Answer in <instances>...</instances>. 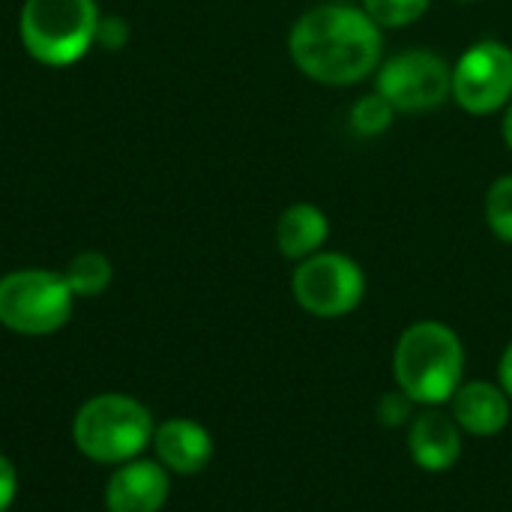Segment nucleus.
<instances>
[{"instance_id":"nucleus-1","label":"nucleus","mask_w":512,"mask_h":512,"mask_svg":"<svg viewBox=\"0 0 512 512\" xmlns=\"http://www.w3.org/2000/svg\"><path fill=\"white\" fill-rule=\"evenodd\" d=\"M381 30L384 27L354 3H321L294 21L288 54L309 81L351 87L378 72L384 60Z\"/></svg>"},{"instance_id":"nucleus-2","label":"nucleus","mask_w":512,"mask_h":512,"mask_svg":"<svg viewBox=\"0 0 512 512\" xmlns=\"http://www.w3.org/2000/svg\"><path fill=\"white\" fill-rule=\"evenodd\" d=\"M393 375L414 405L438 408L450 402L465 381V345L459 333L444 321L411 324L396 342Z\"/></svg>"},{"instance_id":"nucleus-3","label":"nucleus","mask_w":512,"mask_h":512,"mask_svg":"<svg viewBox=\"0 0 512 512\" xmlns=\"http://www.w3.org/2000/svg\"><path fill=\"white\" fill-rule=\"evenodd\" d=\"M153 417L132 396L105 393L81 405L72 423L75 447L102 465H120L141 456L153 441Z\"/></svg>"},{"instance_id":"nucleus-4","label":"nucleus","mask_w":512,"mask_h":512,"mask_svg":"<svg viewBox=\"0 0 512 512\" xmlns=\"http://www.w3.org/2000/svg\"><path fill=\"white\" fill-rule=\"evenodd\" d=\"M21 42L45 66H69L87 54L99 30L96 0H24Z\"/></svg>"},{"instance_id":"nucleus-5","label":"nucleus","mask_w":512,"mask_h":512,"mask_svg":"<svg viewBox=\"0 0 512 512\" xmlns=\"http://www.w3.org/2000/svg\"><path fill=\"white\" fill-rule=\"evenodd\" d=\"M72 297L63 273L15 270L0 279V324L21 336H48L69 321Z\"/></svg>"},{"instance_id":"nucleus-6","label":"nucleus","mask_w":512,"mask_h":512,"mask_svg":"<svg viewBox=\"0 0 512 512\" xmlns=\"http://www.w3.org/2000/svg\"><path fill=\"white\" fill-rule=\"evenodd\" d=\"M375 90L396 111H435L453 99V66L432 48H405L381 60Z\"/></svg>"},{"instance_id":"nucleus-7","label":"nucleus","mask_w":512,"mask_h":512,"mask_svg":"<svg viewBox=\"0 0 512 512\" xmlns=\"http://www.w3.org/2000/svg\"><path fill=\"white\" fill-rule=\"evenodd\" d=\"M291 294L297 306L315 318H342L363 303L366 273L351 255L321 249L297 264Z\"/></svg>"},{"instance_id":"nucleus-8","label":"nucleus","mask_w":512,"mask_h":512,"mask_svg":"<svg viewBox=\"0 0 512 512\" xmlns=\"http://www.w3.org/2000/svg\"><path fill=\"white\" fill-rule=\"evenodd\" d=\"M512 99V48L501 39L474 42L453 66V102L486 117L507 108Z\"/></svg>"},{"instance_id":"nucleus-9","label":"nucleus","mask_w":512,"mask_h":512,"mask_svg":"<svg viewBox=\"0 0 512 512\" xmlns=\"http://www.w3.org/2000/svg\"><path fill=\"white\" fill-rule=\"evenodd\" d=\"M462 429L453 414L426 408L408 423V453L426 474H444L462 459Z\"/></svg>"},{"instance_id":"nucleus-10","label":"nucleus","mask_w":512,"mask_h":512,"mask_svg":"<svg viewBox=\"0 0 512 512\" xmlns=\"http://www.w3.org/2000/svg\"><path fill=\"white\" fill-rule=\"evenodd\" d=\"M168 489V471L159 462L132 459L111 474L105 507L108 512H159L168 501Z\"/></svg>"},{"instance_id":"nucleus-11","label":"nucleus","mask_w":512,"mask_h":512,"mask_svg":"<svg viewBox=\"0 0 512 512\" xmlns=\"http://www.w3.org/2000/svg\"><path fill=\"white\" fill-rule=\"evenodd\" d=\"M453 420L462 432L474 438H492L510 426L512 399L504 393L501 384L489 381H462V387L450 399Z\"/></svg>"},{"instance_id":"nucleus-12","label":"nucleus","mask_w":512,"mask_h":512,"mask_svg":"<svg viewBox=\"0 0 512 512\" xmlns=\"http://www.w3.org/2000/svg\"><path fill=\"white\" fill-rule=\"evenodd\" d=\"M153 450L165 471L201 474L213 459V438L201 423L174 417L153 432Z\"/></svg>"},{"instance_id":"nucleus-13","label":"nucleus","mask_w":512,"mask_h":512,"mask_svg":"<svg viewBox=\"0 0 512 512\" xmlns=\"http://www.w3.org/2000/svg\"><path fill=\"white\" fill-rule=\"evenodd\" d=\"M276 249L288 258V261H306L309 255L321 252L327 237H330V219L318 204L309 201H297L291 207L282 210V216L276 219Z\"/></svg>"},{"instance_id":"nucleus-14","label":"nucleus","mask_w":512,"mask_h":512,"mask_svg":"<svg viewBox=\"0 0 512 512\" xmlns=\"http://www.w3.org/2000/svg\"><path fill=\"white\" fill-rule=\"evenodd\" d=\"M114 267L102 252H81L69 261L63 279L75 297H96L111 285Z\"/></svg>"},{"instance_id":"nucleus-15","label":"nucleus","mask_w":512,"mask_h":512,"mask_svg":"<svg viewBox=\"0 0 512 512\" xmlns=\"http://www.w3.org/2000/svg\"><path fill=\"white\" fill-rule=\"evenodd\" d=\"M393 114H396V108L375 90V93H369V96H360V99L351 105L348 120H351V129H354L357 135L375 138V135H381V132L390 129Z\"/></svg>"},{"instance_id":"nucleus-16","label":"nucleus","mask_w":512,"mask_h":512,"mask_svg":"<svg viewBox=\"0 0 512 512\" xmlns=\"http://www.w3.org/2000/svg\"><path fill=\"white\" fill-rule=\"evenodd\" d=\"M486 225L489 231L512 246V174L498 177L486 192Z\"/></svg>"},{"instance_id":"nucleus-17","label":"nucleus","mask_w":512,"mask_h":512,"mask_svg":"<svg viewBox=\"0 0 512 512\" xmlns=\"http://www.w3.org/2000/svg\"><path fill=\"white\" fill-rule=\"evenodd\" d=\"M429 3L432 0H363V9L375 18V24L396 30L423 18Z\"/></svg>"},{"instance_id":"nucleus-18","label":"nucleus","mask_w":512,"mask_h":512,"mask_svg":"<svg viewBox=\"0 0 512 512\" xmlns=\"http://www.w3.org/2000/svg\"><path fill=\"white\" fill-rule=\"evenodd\" d=\"M378 420H381V426H387V429H399V426H405V423L414 420V402H411L402 390L384 393L381 402H378Z\"/></svg>"},{"instance_id":"nucleus-19","label":"nucleus","mask_w":512,"mask_h":512,"mask_svg":"<svg viewBox=\"0 0 512 512\" xmlns=\"http://www.w3.org/2000/svg\"><path fill=\"white\" fill-rule=\"evenodd\" d=\"M129 39V27L123 18H99V30H96V42L108 51H120Z\"/></svg>"},{"instance_id":"nucleus-20","label":"nucleus","mask_w":512,"mask_h":512,"mask_svg":"<svg viewBox=\"0 0 512 512\" xmlns=\"http://www.w3.org/2000/svg\"><path fill=\"white\" fill-rule=\"evenodd\" d=\"M15 489H18V474H15V465L0 456V512H6L15 501Z\"/></svg>"},{"instance_id":"nucleus-21","label":"nucleus","mask_w":512,"mask_h":512,"mask_svg":"<svg viewBox=\"0 0 512 512\" xmlns=\"http://www.w3.org/2000/svg\"><path fill=\"white\" fill-rule=\"evenodd\" d=\"M498 378H501V387L504 393L512 399V342L504 348L501 354V363H498Z\"/></svg>"},{"instance_id":"nucleus-22","label":"nucleus","mask_w":512,"mask_h":512,"mask_svg":"<svg viewBox=\"0 0 512 512\" xmlns=\"http://www.w3.org/2000/svg\"><path fill=\"white\" fill-rule=\"evenodd\" d=\"M501 135H504V144H507V150L512 153V99H510V105L504 108V120H501Z\"/></svg>"},{"instance_id":"nucleus-23","label":"nucleus","mask_w":512,"mask_h":512,"mask_svg":"<svg viewBox=\"0 0 512 512\" xmlns=\"http://www.w3.org/2000/svg\"><path fill=\"white\" fill-rule=\"evenodd\" d=\"M330 3H351V0H330Z\"/></svg>"},{"instance_id":"nucleus-24","label":"nucleus","mask_w":512,"mask_h":512,"mask_svg":"<svg viewBox=\"0 0 512 512\" xmlns=\"http://www.w3.org/2000/svg\"><path fill=\"white\" fill-rule=\"evenodd\" d=\"M459 3H477V0H459Z\"/></svg>"}]
</instances>
